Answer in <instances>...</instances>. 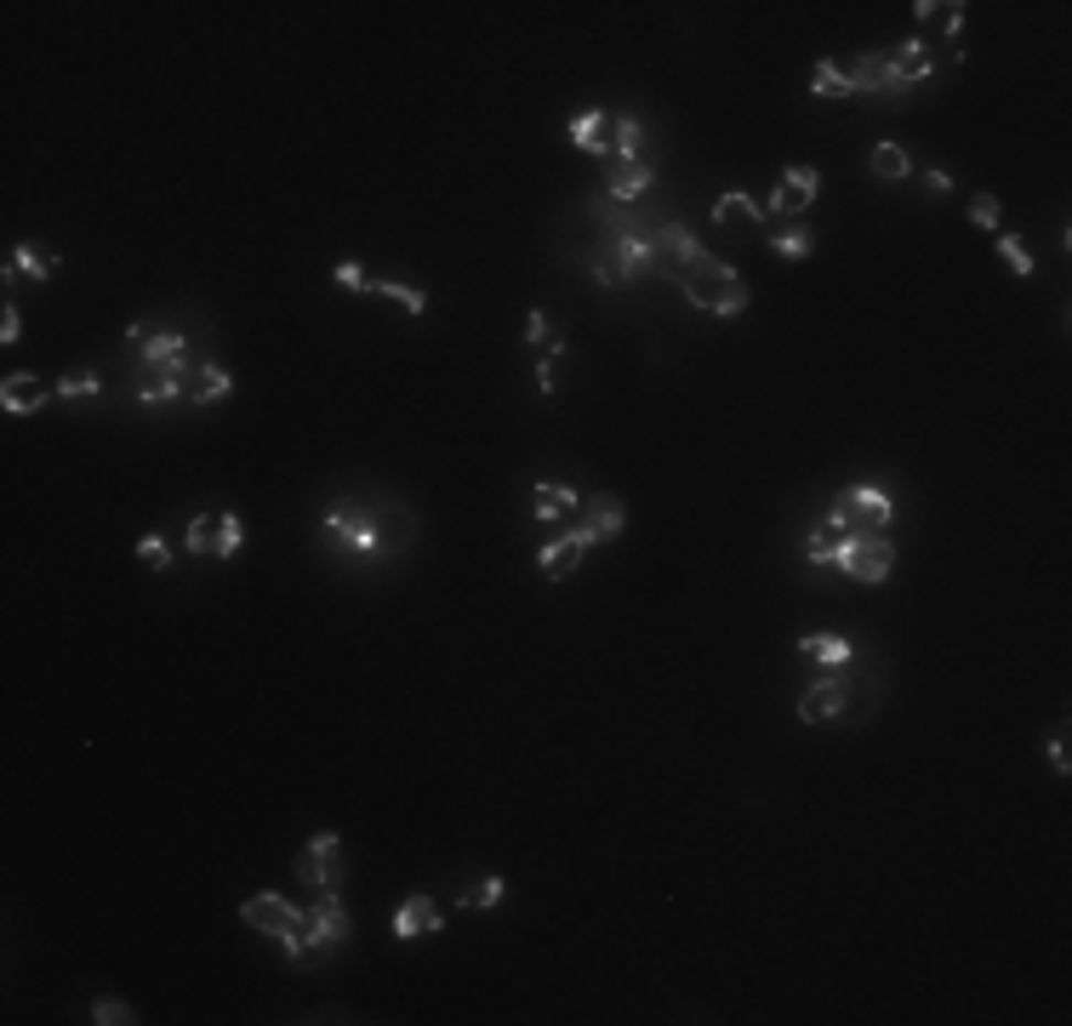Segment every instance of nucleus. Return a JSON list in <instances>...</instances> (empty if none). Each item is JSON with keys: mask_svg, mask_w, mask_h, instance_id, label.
Wrapping results in <instances>:
<instances>
[{"mask_svg": "<svg viewBox=\"0 0 1072 1026\" xmlns=\"http://www.w3.org/2000/svg\"><path fill=\"white\" fill-rule=\"evenodd\" d=\"M845 702H850V690L839 679H816V684H804V696H798V719L804 724H827V719L845 713Z\"/></svg>", "mask_w": 1072, "mask_h": 1026, "instance_id": "obj_15", "label": "nucleus"}, {"mask_svg": "<svg viewBox=\"0 0 1072 1026\" xmlns=\"http://www.w3.org/2000/svg\"><path fill=\"white\" fill-rule=\"evenodd\" d=\"M651 269H662V257H656V240H645V235H611L605 246L593 251V280L605 291H622L633 280H645Z\"/></svg>", "mask_w": 1072, "mask_h": 1026, "instance_id": "obj_2", "label": "nucleus"}, {"mask_svg": "<svg viewBox=\"0 0 1072 1026\" xmlns=\"http://www.w3.org/2000/svg\"><path fill=\"white\" fill-rule=\"evenodd\" d=\"M930 69H935V63L924 57V41H901V46L885 52V75H890V91L896 97H908L913 86H924Z\"/></svg>", "mask_w": 1072, "mask_h": 1026, "instance_id": "obj_12", "label": "nucleus"}, {"mask_svg": "<svg viewBox=\"0 0 1072 1026\" xmlns=\"http://www.w3.org/2000/svg\"><path fill=\"white\" fill-rule=\"evenodd\" d=\"M46 400H57V393H52L35 371H12V377H0V406H7L12 417H35Z\"/></svg>", "mask_w": 1072, "mask_h": 1026, "instance_id": "obj_14", "label": "nucleus"}, {"mask_svg": "<svg viewBox=\"0 0 1072 1026\" xmlns=\"http://www.w3.org/2000/svg\"><path fill=\"white\" fill-rule=\"evenodd\" d=\"M92 1020H97V1026H131V1020H138V1009L120 1004V998H97V1004H92Z\"/></svg>", "mask_w": 1072, "mask_h": 1026, "instance_id": "obj_35", "label": "nucleus"}, {"mask_svg": "<svg viewBox=\"0 0 1072 1026\" xmlns=\"http://www.w3.org/2000/svg\"><path fill=\"white\" fill-rule=\"evenodd\" d=\"M640 143H645V126L640 120H633V115H617V160L622 165H633V160H640Z\"/></svg>", "mask_w": 1072, "mask_h": 1026, "instance_id": "obj_31", "label": "nucleus"}, {"mask_svg": "<svg viewBox=\"0 0 1072 1026\" xmlns=\"http://www.w3.org/2000/svg\"><path fill=\"white\" fill-rule=\"evenodd\" d=\"M1050 765H1055V776H1072V753H1066V724H1061V731H1050Z\"/></svg>", "mask_w": 1072, "mask_h": 1026, "instance_id": "obj_41", "label": "nucleus"}, {"mask_svg": "<svg viewBox=\"0 0 1072 1026\" xmlns=\"http://www.w3.org/2000/svg\"><path fill=\"white\" fill-rule=\"evenodd\" d=\"M138 559H143L149 571H165V565H172V548H165V537H143L138 542Z\"/></svg>", "mask_w": 1072, "mask_h": 1026, "instance_id": "obj_39", "label": "nucleus"}, {"mask_svg": "<svg viewBox=\"0 0 1072 1026\" xmlns=\"http://www.w3.org/2000/svg\"><path fill=\"white\" fill-rule=\"evenodd\" d=\"M372 291H377V296H388V303H399L411 320H417V314H428V296H422L417 285H406V280H372Z\"/></svg>", "mask_w": 1072, "mask_h": 1026, "instance_id": "obj_30", "label": "nucleus"}, {"mask_svg": "<svg viewBox=\"0 0 1072 1026\" xmlns=\"http://www.w3.org/2000/svg\"><path fill=\"white\" fill-rule=\"evenodd\" d=\"M18 337H23V314H18V303H7V309H0V343L12 348Z\"/></svg>", "mask_w": 1072, "mask_h": 1026, "instance_id": "obj_42", "label": "nucleus"}, {"mask_svg": "<svg viewBox=\"0 0 1072 1026\" xmlns=\"http://www.w3.org/2000/svg\"><path fill=\"white\" fill-rule=\"evenodd\" d=\"M839 537H845V531H833V525L811 531V537H804V559H811L816 571H822V565H833V553H839Z\"/></svg>", "mask_w": 1072, "mask_h": 1026, "instance_id": "obj_33", "label": "nucleus"}, {"mask_svg": "<svg viewBox=\"0 0 1072 1026\" xmlns=\"http://www.w3.org/2000/svg\"><path fill=\"white\" fill-rule=\"evenodd\" d=\"M798 656L816 661V668H850V661H856V645L839 639V634H804V639H798Z\"/></svg>", "mask_w": 1072, "mask_h": 1026, "instance_id": "obj_19", "label": "nucleus"}, {"mask_svg": "<svg viewBox=\"0 0 1072 1026\" xmlns=\"http://www.w3.org/2000/svg\"><path fill=\"white\" fill-rule=\"evenodd\" d=\"M525 343H530V348H554V343H559V331L548 325V314H543V309H530V314H525Z\"/></svg>", "mask_w": 1072, "mask_h": 1026, "instance_id": "obj_37", "label": "nucleus"}, {"mask_svg": "<svg viewBox=\"0 0 1072 1026\" xmlns=\"http://www.w3.org/2000/svg\"><path fill=\"white\" fill-rule=\"evenodd\" d=\"M924 188H930V194H953V177L942 172V165H930V172H924Z\"/></svg>", "mask_w": 1072, "mask_h": 1026, "instance_id": "obj_44", "label": "nucleus"}, {"mask_svg": "<svg viewBox=\"0 0 1072 1026\" xmlns=\"http://www.w3.org/2000/svg\"><path fill=\"white\" fill-rule=\"evenodd\" d=\"M138 366H143V377H189L194 359H189L183 331H149L138 343Z\"/></svg>", "mask_w": 1072, "mask_h": 1026, "instance_id": "obj_8", "label": "nucleus"}, {"mask_svg": "<svg viewBox=\"0 0 1072 1026\" xmlns=\"http://www.w3.org/2000/svg\"><path fill=\"white\" fill-rule=\"evenodd\" d=\"M714 223H759L764 228V206L753 201L748 188H725L714 201Z\"/></svg>", "mask_w": 1072, "mask_h": 1026, "instance_id": "obj_24", "label": "nucleus"}, {"mask_svg": "<svg viewBox=\"0 0 1072 1026\" xmlns=\"http://www.w3.org/2000/svg\"><path fill=\"white\" fill-rule=\"evenodd\" d=\"M582 508V496L571 490V485H530V514L543 519V525H554V519H565V514H577Z\"/></svg>", "mask_w": 1072, "mask_h": 1026, "instance_id": "obj_20", "label": "nucleus"}, {"mask_svg": "<svg viewBox=\"0 0 1072 1026\" xmlns=\"http://www.w3.org/2000/svg\"><path fill=\"white\" fill-rule=\"evenodd\" d=\"M770 246H776L782 257H793V262H798V257H811V251H816V235H811V228H782V235H770Z\"/></svg>", "mask_w": 1072, "mask_h": 1026, "instance_id": "obj_34", "label": "nucleus"}, {"mask_svg": "<svg viewBox=\"0 0 1072 1026\" xmlns=\"http://www.w3.org/2000/svg\"><path fill=\"white\" fill-rule=\"evenodd\" d=\"M890 519H896V503L879 485H845L839 496H833V514H827L833 531H885Z\"/></svg>", "mask_w": 1072, "mask_h": 1026, "instance_id": "obj_6", "label": "nucleus"}, {"mask_svg": "<svg viewBox=\"0 0 1072 1026\" xmlns=\"http://www.w3.org/2000/svg\"><path fill=\"white\" fill-rule=\"evenodd\" d=\"M998 217H1004L998 194H976V201H969V223H976V228H987V235L998 228Z\"/></svg>", "mask_w": 1072, "mask_h": 1026, "instance_id": "obj_38", "label": "nucleus"}, {"mask_svg": "<svg viewBox=\"0 0 1072 1026\" xmlns=\"http://www.w3.org/2000/svg\"><path fill=\"white\" fill-rule=\"evenodd\" d=\"M502 901V878L491 873V878H480V884H468L462 896H457V907L462 912H485V907H496Z\"/></svg>", "mask_w": 1072, "mask_h": 1026, "instance_id": "obj_32", "label": "nucleus"}, {"mask_svg": "<svg viewBox=\"0 0 1072 1026\" xmlns=\"http://www.w3.org/2000/svg\"><path fill=\"white\" fill-rule=\"evenodd\" d=\"M320 531H325V542L337 548V553H349V559H372L377 548H383V531H377V514L365 508V503H331L325 514H320Z\"/></svg>", "mask_w": 1072, "mask_h": 1026, "instance_id": "obj_4", "label": "nucleus"}, {"mask_svg": "<svg viewBox=\"0 0 1072 1026\" xmlns=\"http://www.w3.org/2000/svg\"><path fill=\"white\" fill-rule=\"evenodd\" d=\"M183 382H189V377H143V382H138V406H143V411H154V406H178V400H183Z\"/></svg>", "mask_w": 1072, "mask_h": 1026, "instance_id": "obj_27", "label": "nucleus"}, {"mask_svg": "<svg viewBox=\"0 0 1072 1026\" xmlns=\"http://www.w3.org/2000/svg\"><path fill=\"white\" fill-rule=\"evenodd\" d=\"M811 97H850V75H845V63L822 57L816 69H811Z\"/></svg>", "mask_w": 1072, "mask_h": 1026, "instance_id": "obj_28", "label": "nucleus"}, {"mask_svg": "<svg viewBox=\"0 0 1072 1026\" xmlns=\"http://www.w3.org/2000/svg\"><path fill=\"white\" fill-rule=\"evenodd\" d=\"M599 548V537L588 531V525H582V531H565L559 542H548L543 553H536V571H543L548 582H565V576H571L577 565H582V559Z\"/></svg>", "mask_w": 1072, "mask_h": 1026, "instance_id": "obj_11", "label": "nucleus"}, {"mask_svg": "<svg viewBox=\"0 0 1072 1026\" xmlns=\"http://www.w3.org/2000/svg\"><path fill=\"white\" fill-rule=\"evenodd\" d=\"M433 930H446V912L433 907V896H406L394 907V941H417Z\"/></svg>", "mask_w": 1072, "mask_h": 1026, "instance_id": "obj_13", "label": "nucleus"}, {"mask_svg": "<svg viewBox=\"0 0 1072 1026\" xmlns=\"http://www.w3.org/2000/svg\"><path fill=\"white\" fill-rule=\"evenodd\" d=\"M913 172V154L901 149V143H879L873 149V177H885V183H901Z\"/></svg>", "mask_w": 1072, "mask_h": 1026, "instance_id": "obj_29", "label": "nucleus"}, {"mask_svg": "<svg viewBox=\"0 0 1072 1026\" xmlns=\"http://www.w3.org/2000/svg\"><path fill=\"white\" fill-rule=\"evenodd\" d=\"M189 553L194 559H223V514H194L189 519Z\"/></svg>", "mask_w": 1072, "mask_h": 1026, "instance_id": "obj_23", "label": "nucleus"}, {"mask_svg": "<svg viewBox=\"0 0 1072 1026\" xmlns=\"http://www.w3.org/2000/svg\"><path fill=\"white\" fill-rule=\"evenodd\" d=\"M337 285H343V291H372V280H365L360 262H337Z\"/></svg>", "mask_w": 1072, "mask_h": 1026, "instance_id": "obj_43", "label": "nucleus"}, {"mask_svg": "<svg viewBox=\"0 0 1072 1026\" xmlns=\"http://www.w3.org/2000/svg\"><path fill=\"white\" fill-rule=\"evenodd\" d=\"M297 878L314 884L320 896H325V889H343V839L337 833H314L309 850L297 855Z\"/></svg>", "mask_w": 1072, "mask_h": 1026, "instance_id": "obj_7", "label": "nucleus"}, {"mask_svg": "<svg viewBox=\"0 0 1072 1026\" xmlns=\"http://www.w3.org/2000/svg\"><path fill=\"white\" fill-rule=\"evenodd\" d=\"M656 257H662V262H679V269H690V262L701 257V240L690 235L685 223H662V228H656Z\"/></svg>", "mask_w": 1072, "mask_h": 1026, "instance_id": "obj_22", "label": "nucleus"}, {"mask_svg": "<svg viewBox=\"0 0 1072 1026\" xmlns=\"http://www.w3.org/2000/svg\"><path fill=\"white\" fill-rule=\"evenodd\" d=\"M571 143H577L582 154H611V149H617V115H611V109H588V115H577V120H571Z\"/></svg>", "mask_w": 1072, "mask_h": 1026, "instance_id": "obj_16", "label": "nucleus"}, {"mask_svg": "<svg viewBox=\"0 0 1072 1026\" xmlns=\"http://www.w3.org/2000/svg\"><path fill=\"white\" fill-rule=\"evenodd\" d=\"M57 274V251H46V246H35V240H23L12 257H7V280H35V285H46Z\"/></svg>", "mask_w": 1072, "mask_h": 1026, "instance_id": "obj_17", "label": "nucleus"}, {"mask_svg": "<svg viewBox=\"0 0 1072 1026\" xmlns=\"http://www.w3.org/2000/svg\"><path fill=\"white\" fill-rule=\"evenodd\" d=\"M651 183H656V165H651V160H633V165H622V172L611 177V201L628 206V201H640Z\"/></svg>", "mask_w": 1072, "mask_h": 1026, "instance_id": "obj_25", "label": "nucleus"}, {"mask_svg": "<svg viewBox=\"0 0 1072 1026\" xmlns=\"http://www.w3.org/2000/svg\"><path fill=\"white\" fill-rule=\"evenodd\" d=\"M240 542H246V525H240V514H228V508H223V559H234V553H240Z\"/></svg>", "mask_w": 1072, "mask_h": 1026, "instance_id": "obj_40", "label": "nucleus"}, {"mask_svg": "<svg viewBox=\"0 0 1072 1026\" xmlns=\"http://www.w3.org/2000/svg\"><path fill=\"white\" fill-rule=\"evenodd\" d=\"M240 918L251 924V930H262V936H275V941H286V936H297L303 930V907H291L286 896H275V889H262V896H251L246 907H240Z\"/></svg>", "mask_w": 1072, "mask_h": 1026, "instance_id": "obj_9", "label": "nucleus"}, {"mask_svg": "<svg viewBox=\"0 0 1072 1026\" xmlns=\"http://www.w3.org/2000/svg\"><path fill=\"white\" fill-rule=\"evenodd\" d=\"M816 194H822V172L816 165H787L782 172V183H776V194L764 201V217H793V212H811L816 206Z\"/></svg>", "mask_w": 1072, "mask_h": 1026, "instance_id": "obj_10", "label": "nucleus"}, {"mask_svg": "<svg viewBox=\"0 0 1072 1026\" xmlns=\"http://www.w3.org/2000/svg\"><path fill=\"white\" fill-rule=\"evenodd\" d=\"M349 936H354L349 907H343V896H337V889H325V896H320V907L303 918V930H297V936H286L280 947H286V958H291V964H303V958H314V952H325V947H343Z\"/></svg>", "mask_w": 1072, "mask_h": 1026, "instance_id": "obj_3", "label": "nucleus"}, {"mask_svg": "<svg viewBox=\"0 0 1072 1026\" xmlns=\"http://www.w3.org/2000/svg\"><path fill=\"white\" fill-rule=\"evenodd\" d=\"M228 393H234V377L223 366H194L189 382H183V400L189 406H217V400H228Z\"/></svg>", "mask_w": 1072, "mask_h": 1026, "instance_id": "obj_18", "label": "nucleus"}, {"mask_svg": "<svg viewBox=\"0 0 1072 1026\" xmlns=\"http://www.w3.org/2000/svg\"><path fill=\"white\" fill-rule=\"evenodd\" d=\"M582 525H588V531H593L599 542H611V537H622V531H628V508L617 503L611 490H599L593 503H588V519H582Z\"/></svg>", "mask_w": 1072, "mask_h": 1026, "instance_id": "obj_21", "label": "nucleus"}, {"mask_svg": "<svg viewBox=\"0 0 1072 1026\" xmlns=\"http://www.w3.org/2000/svg\"><path fill=\"white\" fill-rule=\"evenodd\" d=\"M52 393H57V400L63 406H75V400H92V393H104V377H97V371H63L57 382H52Z\"/></svg>", "mask_w": 1072, "mask_h": 1026, "instance_id": "obj_26", "label": "nucleus"}, {"mask_svg": "<svg viewBox=\"0 0 1072 1026\" xmlns=\"http://www.w3.org/2000/svg\"><path fill=\"white\" fill-rule=\"evenodd\" d=\"M993 246H998V257H1004V262H1010V269H1016V274H1032V251L1021 246V235H998Z\"/></svg>", "mask_w": 1072, "mask_h": 1026, "instance_id": "obj_36", "label": "nucleus"}, {"mask_svg": "<svg viewBox=\"0 0 1072 1026\" xmlns=\"http://www.w3.org/2000/svg\"><path fill=\"white\" fill-rule=\"evenodd\" d=\"M833 565H839L850 582H885L896 571V548L885 531H845L839 537V553H833Z\"/></svg>", "mask_w": 1072, "mask_h": 1026, "instance_id": "obj_5", "label": "nucleus"}, {"mask_svg": "<svg viewBox=\"0 0 1072 1026\" xmlns=\"http://www.w3.org/2000/svg\"><path fill=\"white\" fill-rule=\"evenodd\" d=\"M685 303L690 309H701V314H719V320H736L748 309V285H742V274L730 269V262H719V257H708L701 251L690 269H685Z\"/></svg>", "mask_w": 1072, "mask_h": 1026, "instance_id": "obj_1", "label": "nucleus"}]
</instances>
